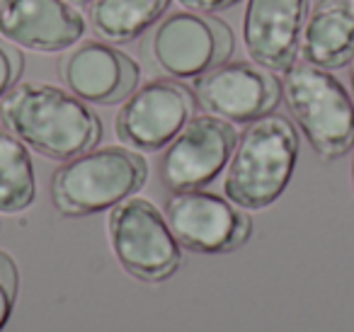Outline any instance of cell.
Returning a JSON list of instances; mask_svg holds the SVG:
<instances>
[{"label":"cell","instance_id":"6da1fadb","mask_svg":"<svg viewBox=\"0 0 354 332\" xmlns=\"http://www.w3.org/2000/svg\"><path fill=\"white\" fill-rule=\"evenodd\" d=\"M0 124L27 148L61 163L95 148L102 138V122L83 100L35 80L12 85L3 95Z\"/></svg>","mask_w":354,"mask_h":332},{"label":"cell","instance_id":"7a4b0ae2","mask_svg":"<svg viewBox=\"0 0 354 332\" xmlns=\"http://www.w3.org/2000/svg\"><path fill=\"white\" fill-rule=\"evenodd\" d=\"M299 158L294 124L281 114H265L245 127L228 160L223 192L241 209H267L286 190Z\"/></svg>","mask_w":354,"mask_h":332},{"label":"cell","instance_id":"3957f363","mask_svg":"<svg viewBox=\"0 0 354 332\" xmlns=\"http://www.w3.org/2000/svg\"><path fill=\"white\" fill-rule=\"evenodd\" d=\"M148 180V165L136 151L119 146L90 148L66 160L51 177V201L71 219L100 214L133 196Z\"/></svg>","mask_w":354,"mask_h":332},{"label":"cell","instance_id":"277c9868","mask_svg":"<svg viewBox=\"0 0 354 332\" xmlns=\"http://www.w3.org/2000/svg\"><path fill=\"white\" fill-rule=\"evenodd\" d=\"M281 98L323 160H337L352 151L354 102L330 71L294 64L281 80Z\"/></svg>","mask_w":354,"mask_h":332},{"label":"cell","instance_id":"5b68a950","mask_svg":"<svg viewBox=\"0 0 354 332\" xmlns=\"http://www.w3.org/2000/svg\"><path fill=\"white\" fill-rule=\"evenodd\" d=\"M233 54V32L221 17L183 10L165 15L143 39V56L170 78H197Z\"/></svg>","mask_w":354,"mask_h":332},{"label":"cell","instance_id":"8992f818","mask_svg":"<svg viewBox=\"0 0 354 332\" xmlns=\"http://www.w3.org/2000/svg\"><path fill=\"white\" fill-rule=\"evenodd\" d=\"M107 233L114 257L133 279L158 284L180 269V243L165 216L148 199L129 196L112 206Z\"/></svg>","mask_w":354,"mask_h":332},{"label":"cell","instance_id":"52a82bcc","mask_svg":"<svg viewBox=\"0 0 354 332\" xmlns=\"http://www.w3.org/2000/svg\"><path fill=\"white\" fill-rule=\"evenodd\" d=\"M165 221L180 248L202 255H223L243 248L252 233V221L231 199L204 190L172 192Z\"/></svg>","mask_w":354,"mask_h":332},{"label":"cell","instance_id":"ba28073f","mask_svg":"<svg viewBox=\"0 0 354 332\" xmlns=\"http://www.w3.org/2000/svg\"><path fill=\"white\" fill-rule=\"evenodd\" d=\"M238 133L214 114L189 119L160 158V182L170 192L202 190L228 165Z\"/></svg>","mask_w":354,"mask_h":332},{"label":"cell","instance_id":"9c48e42d","mask_svg":"<svg viewBox=\"0 0 354 332\" xmlns=\"http://www.w3.org/2000/svg\"><path fill=\"white\" fill-rule=\"evenodd\" d=\"M194 98L214 117L250 124L274 112L281 100V83L262 66L226 61L194 78Z\"/></svg>","mask_w":354,"mask_h":332},{"label":"cell","instance_id":"30bf717a","mask_svg":"<svg viewBox=\"0 0 354 332\" xmlns=\"http://www.w3.org/2000/svg\"><path fill=\"white\" fill-rule=\"evenodd\" d=\"M194 100L172 80H151L136 88L119 109L114 131L133 151H160L192 119Z\"/></svg>","mask_w":354,"mask_h":332},{"label":"cell","instance_id":"8fae6325","mask_svg":"<svg viewBox=\"0 0 354 332\" xmlns=\"http://www.w3.org/2000/svg\"><path fill=\"white\" fill-rule=\"evenodd\" d=\"M61 83L93 104H117L138 88L141 68L129 54L107 42H85L59 61Z\"/></svg>","mask_w":354,"mask_h":332},{"label":"cell","instance_id":"7c38bea8","mask_svg":"<svg viewBox=\"0 0 354 332\" xmlns=\"http://www.w3.org/2000/svg\"><path fill=\"white\" fill-rule=\"evenodd\" d=\"M306 17L308 0H248L243 12L248 56L272 73H286L299 59Z\"/></svg>","mask_w":354,"mask_h":332},{"label":"cell","instance_id":"4fadbf2b","mask_svg":"<svg viewBox=\"0 0 354 332\" xmlns=\"http://www.w3.org/2000/svg\"><path fill=\"white\" fill-rule=\"evenodd\" d=\"M3 39L35 51H66L85 35V20L68 0H0Z\"/></svg>","mask_w":354,"mask_h":332},{"label":"cell","instance_id":"5bb4252c","mask_svg":"<svg viewBox=\"0 0 354 332\" xmlns=\"http://www.w3.org/2000/svg\"><path fill=\"white\" fill-rule=\"evenodd\" d=\"M299 56L315 68H342L354 56V0H318L301 30Z\"/></svg>","mask_w":354,"mask_h":332},{"label":"cell","instance_id":"9a60e30c","mask_svg":"<svg viewBox=\"0 0 354 332\" xmlns=\"http://www.w3.org/2000/svg\"><path fill=\"white\" fill-rule=\"evenodd\" d=\"M170 0H90L93 30L109 44H129L146 35L167 10Z\"/></svg>","mask_w":354,"mask_h":332},{"label":"cell","instance_id":"2e32d148","mask_svg":"<svg viewBox=\"0 0 354 332\" xmlns=\"http://www.w3.org/2000/svg\"><path fill=\"white\" fill-rule=\"evenodd\" d=\"M35 194L30 151L8 129H0V214H20L30 209Z\"/></svg>","mask_w":354,"mask_h":332},{"label":"cell","instance_id":"e0dca14e","mask_svg":"<svg viewBox=\"0 0 354 332\" xmlns=\"http://www.w3.org/2000/svg\"><path fill=\"white\" fill-rule=\"evenodd\" d=\"M17 288H20V272H17L15 259L0 250V332L12 315Z\"/></svg>","mask_w":354,"mask_h":332},{"label":"cell","instance_id":"ac0fdd59","mask_svg":"<svg viewBox=\"0 0 354 332\" xmlns=\"http://www.w3.org/2000/svg\"><path fill=\"white\" fill-rule=\"evenodd\" d=\"M22 68H25V59L22 54L15 49V46H8L6 42H0V98L17 85L22 75Z\"/></svg>","mask_w":354,"mask_h":332},{"label":"cell","instance_id":"d6986e66","mask_svg":"<svg viewBox=\"0 0 354 332\" xmlns=\"http://www.w3.org/2000/svg\"><path fill=\"white\" fill-rule=\"evenodd\" d=\"M177 3L185 6L187 10L204 12V15H216V12L233 8L236 3H241V0H177Z\"/></svg>","mask_w":354,"mask_h":332},{"label":"cell","instance_id":"ffe728a7","mask_svg":"<svg viewBox=\"0 0 354 332\" xmlns=\"http://www.w3.org/2000/svg\"><path fill=\"white\" fill-rule=\"evenodd\" d=\"M349 98H352V102H354V56H352V61H349Z\"/></svg>","mask_w":354,"mask_h":332},{"label":"cell","instance_id":"44dd1931","mask_svg":"<svg viewBox=\"0 0 354 332\" xmlns=\"http://www.w3.org/2000/svg\"><path fill=\"white\" fill-rule=\"evenodd\" d=\"M349 177H352V190H354V153H352V172H349Z\"/></svg>","mask_w":354,"mask_h":332},{"label":"cell","instance_id":"7402d4cb","mask_svg":"<svg viewBox=\"0 0 354 332\" xmlns=\"http://www.w3.org/2000/svg\"><path fill=\"white\" fill-rule=\"evenodd\" d=\"M71 3H90V0H71Z\"/></svg>","mask_w":354,"mask_h":332}]
</instances>
